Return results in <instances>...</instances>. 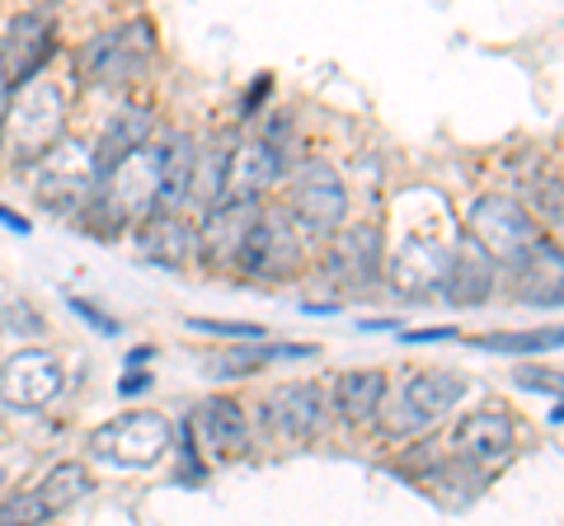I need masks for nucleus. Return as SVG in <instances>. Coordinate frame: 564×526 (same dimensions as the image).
<instances>
[{"label":"nucleus","mask_w":564,"mask_h":526,"mask_svg":"<svg viewBox=\"0 0 564 526\" xmlns=\"http://www.w3.org/2000/svg\"><path fill=\"white\" fill-rule=\"evenodd\" d=\"M0 226H6V231H20V235L33 231V221H24V217L14 212V207H6V202H0Z\"/></svg>","instance_id":"obj_31"},{"label":"nucleus","mask_w":564,"mask_h":526,"mask_svg":"<svg viewBox=\"0 0 564 526\" xmlns=\"http://www.w3.org/2000/svg\"><path fill=\"white\" fill-rule=\"evenodd\" d=\"M62 358L47 348H20L14 358L0 362V405L10 409H43L62 395Z\"/></svg>","instance_id":"obj_8"},{"label":"nucleus","mask_w":564,"mask_h":526,"mask_svg":"<svg viewBox=\"0 0 564 526\" xmlns=\"http://www.w3.org/2000/svg\"><path fill=\"white\" fill-rule=\"evenodd\" d=\"M282 179V161L269 142H245L236 151H226L221 169V198H250L259 202L263 193Z\"/></svg>","instance_id":"obj_17"},{"label":"nucleus","mask_w":564,"mask_h":526,"mask_svg":"<svg viewBox=\"0 0 564 526\" xmlns=\"http://www.w3.org/2000/svg\"><path fill=\"white\" fill-rule=\"evenodd\" d=\"M151 57H155L151 24H118V29L99 33V39H90L80 47L76 72L90 85H128L147 72Z\"/></svg>","instance_id":"obj_5"},{"label":"nucleus","mask_w":564,"mask_h":526,"mask_svg":"<svg viewBox=\"0 0 564 526\" xmlns=\"http://www.w3.org/2000/svg\"><path fill=\"white\" fill-rule=\"evenodd\" d=\"M315 348H302V343H259V348H236V353H226L212 362V372L207 376H250L259 372V366H269V362H282V358H311Z\"/></svg>","instance_id":"obj_23"},{"label":"nucleus","mask_w":564,"mask_h":526,"mask_svg":"<svg viewBox=\"0 0 564 526\" xmlns=\"http://www.w3.org/2000/svg\"><path fill=\"white\" fill-rule=\"evenodd\" d=\"M288 217H292V226H296V235L302 240H334L339 235V226H344V217H348L344 179L321 161L302 165L296 169V184H292Z\"/></svg>","instance_id":"obj_6"},{"label":"nucleus","mask_w":564,"mask_h":526,"mask_svg":"<svg viewBox=\"0 0 564 526\" xmlns=\"http://www.w3.org/2000/svg\"><path fill=\"white\" fill-rule=\"evenodd\" d=\"M236 269L259 277V283H282V277H292L296 269H302V235H296L292 217L259 212L250 235H245V244H240Z\"/></svg>","instance_id":"obj_7"},{"label":"nucleus","mask_w":564,"mask_h":526,"mask_svg":"<svg viewBox=\"0 0 564 526\" xmlns=\"http://www.w3.org/2000/svg\"><path fill=\"white\" fill-rule=\"evenodd\" d=\"M188 329L193 335H212V339H231V343H259L269 329L254 325V320H207V315H188Z\"/></svg>","instance_id":"obj_25"},{"label":"nucleus","mask_w":564,"mask_h":526,"mask_svg":"<svg viewBox=\"0 0 564 526\" xmlns=\"http://www.w3.org/2000/svg\"><path fill=\"white\" fill-rule=\"evenodd\" d=\"M518 385H522V391H545V395H560V399H564V376H560V372H541V366H527V372H518Z\"/></svg>","instance_id":"obj_27"},{"label":"nucleus","mask_w":564,"mask_h":526,"mask_svg":"<svg viewBox=\"0 0 564 526\" xmlns=\"http://www.w3.org/2000/svg\"><path fill=\"white\" fill-rule=\"evenodd\" d=\"M90 470L80 461H62L52 465L47 475L29 489V494H14L10 503H0V526H14V522H47L66 513V507H76L85 494H90Z\"/></svg>","instance_id":"obj_10"},{"label":"nucleus","mask_w":564,"mask_h":526,"mask_svg":"<svg viewBox=\"0 0 564 526\" xmlns=\"http://www.w3.org/2000/svg\"><path fill=\"white\" fill-rule=\"evenodd\" d=\"M0 484H6V470H0Z\"/></svg>","instance_id":"obj_33"},{"label":"nucleus","mask_w":564,"mask_h":526,"mask_svg":"<svg viewBox=\"0 0 564 526\" xmlns=\"http://www.w3.org/2000/svg\"><path fill=\"white\" fill-rule=\"evenodd\" d=\"M466 235L480 244V250H489L494 263H518L541 240L532 212H527L518 198H503V193H485V198L470 202Z\"/></svg>","instance_id":"obj_4"},{"label":"nucleus","mask_w":564,"mask_h":526,"mask_svg":"<svg viewBox=\"0 0 564 526\" xmlns=\"http://www.w3.org/2000/svg\"><path fill=\"white\" fill-rule=\"evenodd\" d=\"M494 277H499V263L489 259V250H480L470 235L456 244L452 259H447V277H443V302L456 310H470V306H485L489 292H494Z\"/></svg>","instance_id":"obj_13"},{"label":"nucleus","mask_w":564,"mask_h":526,"mask_svg":"<svg viewBox=\"0 0 564 526\" xmlns=\"http://www.w3.org/2000/svg\"><path fill=\"white\" fill-rule=\"evenodd\" d=\"M151 109H122L109 128H104V136H99V146H95V155H90V174L99 179L104 169H113L122 155L128 151H137L141 142H151Z\"/></svg>","instance_id":"obj_21"},{"label":"nucleus","mask_w":564,"mask_h":526,"mask_svg":"<svg viewBox=\"0 0 564 526\" xmlns=\"http://www.w3.org/2000/svg\"><path fill=\"white\" fill-rule=\"evenodd\" d=\"M66 128V95L62 85L33 76L20 90H10L6 118H0V146L14 165H33L62 146Z\"/></svg>","instance_id":"obj_2"},{"label":"nucleus","mask_w":564,"mask_h":526,"mask_svg":"<svg viewBox=\"0 0 564 526\" xmlns=\"http://www.w3.org/2000/svg\"><path fill=\"white\" fill-rule=\"evenodd\" d=\"M386 399V376L362 366V372H344L334 381V409H339L344 424H372L377 409Z\"/></svg>","instance_id":"obj_22"},{"label":"nucleus","mask_w":564,"mask_h":526,"mask_svg":"<svg viewBox=\"0 0 564 526\" xmlns=\"http://www.w3.org/2000/svg\"><path fill=\"white\" fill-rule=\"evenodd\" d=\"M437 339H456L452 325H433V329H414V335H404V343H437Z\"/></svg>","instance_id":"obj_30"},{"label":"nucleus","mask_w":564,"mask_h":526,"mask_svg":"<svg viewBox=\"0 0 564 526\" xmlns=\"http://www.w3.org/2000/svg\"><path fill=\"white\" fill-rule=\"evenodd\" d=\"M329 273L339 277L344 287H372L381 277V235L377 226H339V250L329 259Z\"/></svg>","instance_id":"obj_19"},{"label":"nucleus","mask_w":564,"mask_h":526,"mask_svg":"<svg viewBox=\"0 0 564 526\" xmlns=\"http://www.w3.org/2000/svg\"><path fill=\"white\" fill-rule=\"evenodd\" d=\"M198 432L207 447H217L221 456H240L250 451V418H245V405L231 395H212L198 405Z\"/></svg>","instance_id":"obj_20"},{"label":"nucleus","mask_w":564,"mask_h":526,"mask_svg":"<svg viewBox=\"0 0 564 526\" xmlns=\"http://www.w3.org/2000/svg\"><path fill=\"white\" fill-rule=\"evenodd\" d=\"M263 418H269L273 437H282V442H311L315 432H325L329 395L315 381H288L282 391L269 395Z\"/></svg>","instance_id":"obj_11"},{"label":"nucleus","mask_w":564,"mask_h":526,"mask_svg":"<svg viewBox=\"0 0 564 526\" xmlns=\"http://www.w3.org/2000/svg\"><path fill=\"white\" fill-rule=\"evenodd\" d=\"M513 442H518V428L503 409H480V414L462 418V424H456V437H452L456 456H466L470 465L508 461V456H513Z\"/></svg>","instance_id":"obj_16"},{"label":"nucleus","mask_w":564,"mask_h":526,"mask_svg":"<svg viewBox=\"0 0 564 526\" xmlns=\"http://www.w3.org/2000/svg\"><path fill=\"white\" fill-rule=\"evenodd\" d=\"M462 395H466V381L456 372H447V366H423V372H414L410 381H404V391H400L404 418L395 428L433 424V418H443L447 409L462 405Z\"/></svg>","instance_id":"obj_12"},{"label":"nucleus","mask_w":564,"mask_h":526,"mask_svg":"<svg viewBox=\"0 0 564 526\" xmlns=\"http://www.w3.org/2000/svg\"><path fill=\"white\" fill-rule=\"evenodd\" d=\"M52 47H57V29H52L43 10L14 14L6 33H0V80H6L10 90L29 85L52 62Z\"/></svg>","instance_id":"obj_9"},{"label":"nucleus","mask_w":564,"mask_h":526,"mask_svg":"<svg viewBox=\"0 0 564 526\" xmlns=\"http://www.w3.org/2000/svg\"><path fill=\"white\" fill-rule=\"evenodd\" d=\"M513 269V296L522 306H564V250L551 240H536Z\"/></svg>","instance_id":"obj_14"},{"label":"nucleus","mask_w":564,"mask_h":526,"mask_svg":"<svg viewBox=\"0 0 564 526\" xmlns=\"http://www.w3.org/2000/svg\"><path fill=\"white\" fill-rule=\"evenodd\" d=\"M141 254L161 269H184V263L198 254V231L188 221H180V212H151L137 231Z\"/></svg>","instance_id":"obj_18"},{"label":"nucleus","mask_w":564,"mask_h":526,"mask_svg":"<svg viewBox=\"0 0 564 526\" xmlns=\"http://www.w3.org/2000/svg\"><path fill=\"white\" fill-rule=\"evenodd\" d=\"M259 217V202L250 198H221L207 207V221L198 231V254L212 263H236L240 259V244L250 235V226Z\"/></svg>","instance_id":"obj_15"},{"label":"nucleus","mask_w":564,"mask_h":526,"mask_svg":"<svg viewBox=\"0 0 564 526\" xmlns=\"http://www.w3.org/2000/svg\"><path fill=\"white\" fill-rule=\"evenodd\" d=\"M174 447V428L165 414H151V409H128L99 424L90 432V451L99 461H109L118 470H151L161 465Z\"/></svg>","instance_id":"obj_3"},{"label":"nucleus","mask_w":564,"mask_h":526,"mask_svg":"<svg viewBox=\"0 0 564 526\" xmlns=\"http://www.w3.org/2000/svg\"><path fill=\"white\" fill-rule=\"evenodd\" d=\"M70 310H76L85 325H95L104 339H118V335H122V325L113 320V315H104L99 306H90V302H85V296H70Z\"/></svg>","instance_id":"obj_26"},{"label":"nucleus","mask_w":564,"mask_h":526,"mask_svg":"<svg viewBox=\"0 0 564 526\" xmlns=\"http://www.w3.org/2000/svg\"><path fill=\"white\" fill-rule=\"evenodd\" d=\"M161 161H165V142L151 146L141 142L137 151H128L113 169L99 174L95 198L85 202L80 217H99L104 231H118L128 221H147L155 207H161Z\"/></svg>","instance_id":"obj_1"},{"label":"nucleus","mask_w":564,"mask_h":526,"mask_svg":"<svg viewBox=\"0 0 564 526\" xmlns=\"http://www.w3.org/2000/svg\"><path fill=\"white\" fill-rule=\"evenodd\" d=\"M6 103H10V85L0 80V118H6Z\"/></svg>","instance_id":"obj_32"},{"label":"nucleus","mask_w":564,"mask_h":526,"mask_svg":"<svg viewBox=\"0 0 564 526\" xmlns=\"http://www.w3.org/2000/svg\"><path fill=\"white\" fill-rule=\"evenodd\" d=\"M141 391H151V372H137V376H132V366H128V376L118 381V395L132 399V395H141Z\"/></svg>","instance_id":"obj_28"},{"label":"nucleus","mask_w":564,"mask_h":526,"mask_svg":"<svg viewBox=\"0 0 564 526\" xmlns=\"http://www.w3.org/2000/svg\"><path fill=\"white\" fill-rule=\"evenodd\" d=\"M475 348H485V353H551V348H564V325L522 329V335H485V339H475Z\"/></svg>","instance_id":"obj_24"},{"label":"nucleus","mask_w":564,"mask_h":526,"mask_svg":"<svg viewBox=\"0 0 564 526\" xmlns=\"http://www.w3.org/2000/svg\"><path fill=\"white\" fill-rule=\"evenodd\" d=\"M269 85H273L269 76H259V80H254V90H250V95H245V99H240V118H250V113H259V103H263V95H269Z\"/></svg>","instance_id":"obj_29"}]
</instances>
